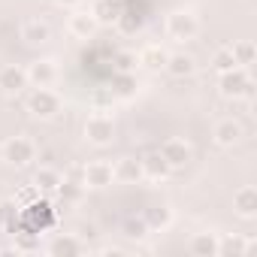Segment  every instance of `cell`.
<instances>
[{
	"mask_svg": "<svg viewBox=\"0 0 257 257\" xmlns=\"http://www.w3.org/2000/svg\"><path fill=\"white\" fill-rule=\"evenodd\" d=\"M212 140H215V146H221V149H233V146L242 140V124H239L236 118H221V121L215 124V131H212Z\"/></svg>",
	"mask_w": 257,
	"mask_h": 257,
	"instance_id": "cell-14",
	"label": "cell"
},
{
	"mask_svg": "<svg viewBox=\"0 0 257 257\" xmlns=\"http://www.w3.org/2000/svg\"><path fill=\"white\" fill-rule=\"evenodd\" d=\"M164 31H167L170 40H176V43H188V40H194V37L200 34V19H197L191 10H176V13L167 16Z\"/></svg>",
	"mask_w": 257,
	"mask_h": 257,
	"instance_id": "cell-5",
	"label": "cell"
},
{
	"mask_svg": "<svg viewBox=\"0 0 257 257\" xmlns=\"http://www.w3.org/2000/svg\"><path fill=\"white\" fill-rule=\"evenodd\" d=\"M22 40H25L28 46H46V43L52 40V28H49L46 22H40V19H31V22H25V28H22Z\"/></svg>",
	"mask_w": 257,
	"mask_h": 257,
	"instance_id": "cell-22",
	"label": "cell"
},
{
	"mask_svg": "<svg viewBox=\"0 0 257 257\" xmlns=\"http://www.w3.org/2000/svg\"><path fill=\"white\" fill-rule=\"evenodd\" d=\"M91 16L97 19V25H118L121 16H124V4L121 0H97V4L91 7Z\"/></svg>",
	"mask_w": 257,
	"mask_h": 257,
	"instance_id": "cell-17",
	"label": "cell"
},
{
	"mask_svg": "<svg viewBox=\"0 0 257 257\" xmlns=\"http://www.w3.org/2000/svg\"><path fill=\"white\" fill-rule=\"evenodd\" d=\"M124 230H127V236H134V239H143L146 233H149V224H146V218H140V221H127L124 224Z\"/></svg>",
	"mask_w": 257,
	"mask_h": 257,
	"instance_id": "cell-32",
	"label": "cell"
},
{
	"mask_svg": "<svg viewBox=\"0 0 257 257\" xmlns=\"http://www.w3.org/2000/svg\"><path fill=\"white\" fill-rule=\"evenodd\" d=\"M115 170V182H127V185H134L143 179V167H140V158H131V155H124L112 164Z\"/></svg>",
	"mask_w": 257,
	"mask_h": 257,
	"instance_id": "cell-18",
	"label": "cell"
},
{
	"mask_svg": "<svg viewBox=\"0 0 257 257\" xmlns=\"http://www.w3.org/2000/svg\"><path fill=\"white\" fill-rule=\"evenodd\" d=\"M10 233H13V239H16V251H19V254L40 251V233H34V230H25V227H13Z\"/></svg>",
	"mask_w": 257,
	"mask_h": 257,
	"instance_id": "cell-25",
	"label": "cell"
},
{
	"mask_svg": "<svg viewBox=\"0 0 257 257\" xmlns=\"http://www.w3.org/2000/svg\"><path fill=\"white\" fill-rule=\"evenodd\" d=\"M85 191H88V188H85V182H73V179H64V182L58 185V191H55V194H58L64 203H79Z\"/></svg>",
	"mask_w": 257,
	"mask_h": 257,
	"instance_id": "cell-28",
	"label": "cell"
},
{
	"mask_svg": "<svg viewBox=\"0 0 257 257\" xmlns=\"http://www.w3.org/2000/svg\"><path fill=\"white\" fill-rule=\"evenodd\" d=\"M230 52H233V61H236V67H251L254 64V58H257V49H254V43L251 40H239V43H233L230 46Z\"/></svg>",
	"mask_w": 257,
	"mask_h": 257,
	"instance_id": "cell-26",
	"label": "cell"
},
{
	"mask_svg": "<svg viewBox=\"0 0 257 257\" xmlns=\"http://www.w3.org/2000/svg\"><path fill=\"white\" fill-rule=\"evenodd\" d=\"M112 67H115L118 73H134V70L140 67V58H137V52H131V49H121V52H115Z\"/></svg>",
	"mask_w": 257,
	"mask_h": 257,
	"instance_id": "cell-30",
	"label": "cell"
},
{
	"mask_svg": "<svg viewBox=\"0 0 257 257\" xmlns=\"http://www.w3.org/2000/svg\"><path fill=\"white\" fill-rule=\"evenodd\" d=\"M173 79H188V76H194L197 73V61L191 58V55H185V52H176V55H170L167 58V67H164Z\"/></svg>",
	"mask_w": 257,
	"mask_h": 257,
	"instance_id": "cell-20",
	"label": "cell"
},
{
	"mask_svg": "<svg viewBox=\"0 0 257 257\" xmlns=\"http://www.w3.org/2000/svg\"><path fill=\"white\" fill-rule=\"evenodd\" d=\"M19 212H22V203L19 200H0V230H13L16 221H19Z\"/></svg>",
	"mask_w": 257,
	"mask_h": 257,
	"instance_id": "cell-27",
	"label": "cell"
},
{
	"mask_svg": "<svg viewBox=\"0 0 257 257\" xmlns=\"http://www.w3.org/2000/svg\"><path fill=\"white\" fill-rule=\"evenodd\" d=\"M85 140L91 146H97V149L112 146V140H115V115H109L103 109L91 112L88 121H85Z\"/></svg>",
	"mask_w": 257,
	"mask_h": 257,
	"instance_id": "cell-1",
	"label": "cell"
},
{
	"mask_svg": "<svg viewBox=\"0 0 257 257\" xmlns=\"http://www.w3.org/2000/svg\"><path fill=\"white\" fill-rule=\"evenodd\" d=\"M61 79V70L52 58H37L31 67H28V82L31 88H52L55 82Z\"/></svg>",
	"mask_w": 257,
	"mask_h": 257,
	"instance_id": "cell-8",
	"label": "cell"
},
{
	"mask_svg": "<svg viewBox=\"0 0 257 257\" xmlns=\"http://www.w3.org/2000/svg\"><path fill=\"white\" fill-rule=\"evenodd\" d=\"M140 67H146V70H152V73H161L164 67H167V58H170V52L164 49V46H158V43H152V46H146L140 55Z\"/></svg>",
	"mask_w": 257,
	"mask_h": 257,
	"instance_id": "cell-19",
	"label": "cell"
},
{
	"mask_svg": "<svg viewBox=\"0 0 257 257\" xmlns=\"http://www.w3.org/2000/svg\"><path fill=\"white\" fill-rule=\"evenodd\" d=\"M61 182H64V176H61L55 167H40V170L34 173V188L43 191V194H55Z\"/></svg>",
	"mask_w": 257,
	"mask_h": 257,
	"instance_id": "cell-23",
	"label": "cell"
},
{
	"mask_svg": "<svg viewBox=\"0 0 257 257\" xmlns=\"http://www.w3.org/2000/svg\"><path fill=\"white\" fill-rule=\"evenodd\" d=\"M85 188H91V191H103V188H109L112 182H115V170H112V164L109 161H91L88 167H85Z\"/></svg>",
	"mask_w": 257,
	"mask_h": 257,
	"instance_id": "cell-10",
	"label": "cell"
},
{
	"mask_svg": "<svg viewBox=\"0 0 257 257\" xmlns=\"http://www.w3.org/2000/svg\"><path fill=\"white\" fill-rule=\"evenodd\" d=\"M109 94H112V100H134L137 94H140V79H137V73H112V79H109Z\"/></svg>",
	"mask_w": 257,
	"mask_h": 257,
	"instance_id": "cell-13",
	"label": "cell"
},
{
	"mask_svg": "<svg viewBox=\"0 0 257 257\" xmlns=\"http://www.w3.org/2000/svg\"><path fill=\"white\" fill-rule=\"evenodd\" d=\"M34 158H37V146L28 137H10L4 146H0V161H4L7 167L22 170V167H31Z\"/></svg>",
	"mask_w": 257,
	"mask_h": 257,
	"instance_id": "cell-4",
	"label": "cell"
},
{
	"mask_svg": "<svg viewBox=\"0 0 257 257\" xmlns=\"http://www.w3.org/2000/svg\"><path fill=\"white\" fill-rule=\"evenodd\" d=\"M46 254H49V257H79V254H85V245H82V239L73 236V233H58V236L49 239Z\"/></svg>",
	"mask_w": 257,
	"mask_h": 257,
	"instance_id": "cell-11",
	"label": "cell"
},
{
	"mask_svg": "<svg viewBox=\"0 0 257 257\" xmlns=\"http://www.w3.org/2000/svg\"><path fill=\"white\" fill-rule=\"evenodd\" d=\"M55 224V209L49 200H34L28 203L22 212H19V221L16 227H25V230H34V233H43Z\"/></svg>",
	"mask_w": 257,
	"mask_h": 257,
	"instance_id": "cell-3",
	"label": "cell"
},
{
	"mask_svg": "<svg viewBox=\"0 0 257 257\" xmlns=\"http://www.w3.org/2000/svg\"><path fill=\"white\" fill-rule=\"evenodd\" d=\"M233 212H236L239 218H245V221L257 218V188H251V185L239 188V191L233 194Z\"/></svg>",
	"mask_w": 257,
	"mask_h": 257,
	"instance_id": "cell-16",
	"label": "cell"
},
{
	"mask_svg": "<svg viewBox=\"0 0 257 257\" xmlns=\"http://www.w3.org/2000/svg\"><path fill=\"white\" fill-rule=\"evenodd\" d=\"M188 251L194 257H218V233H194Z\"/></svg>",
	"mask_w": 257,
	"mask_h": 257,
	"instance_id": "cell-21",
	"label": "cell"
},
{
	"mask_svg": "<svg viewBox=\"0 0 257 257\" xmlns=\"http://www.w3.org/2000/svg\"><path fill=\"white\" fill-rule=\"evenodd\" d=\"M55 4L61 10H76V7H82V0H55Z\"/></svg>",
	"mask_w": 257,
	"mask_h": 257,
	"instance_id": "cell-33",
	"label": "cell"
},
{
	"mask_svg": "<svg viewBox=\"0 0 257 257\" xmlns=\"http://www.w3.org/2000/svg\"><path fill=\"white\" fill-rule=\"evenodd\" d=\"M158 152H161V158L170 164V170H173V173H176V170H182V167H188V164H191V158H194L191 143H188V140H182V137H170V140H164Z\"/></svg>",
	"mask_w": 257,
	"mask_h": 257,
	"instance_id": "cell-7",
	"label": "cell"
},
{
	"mask_svg": "<svg viewBox=\"0 0 257 257\" xmlns=\"http://www.w3.org/2000/svg\"><path fill=\"white\" fill-rule=\"evenodd\" d=\"M140 167H143V179H152V182H167L173 176L170 164L161 158V152H149L140 158Z\"/></svg>",
	"mask_w": 257,
	"mask_h": 257,
	"instance_id": "cell-15",
	"label": "cell"
},
{
	"mask_svg": "<svg viewBox=\"0 0 257 257\" xmlns=\"http://www.w3.org/2000/svg\"><path fill=\"white\" fill-rule=\"evenodd\" d=\"M248 248H251V242L236 233L218 239V257H242V254H248Z\"/></svg>",
	"mask_w": 257,
	"mask_h": 257,
	"instance_id": "cell-24",
	"label": "cell"
},
{
	"mask_svg": "<svg viewBox=\"0 0 257 257\" xmlns=\"http://www.w3.org/2000/svg\"><path fill=\"white\" fill-rule=\"evenodd\" d=\"M100 254H109V257H121V254H127L124 248H118V245H109V248H103Z\"/></svg>",
	"mask_w": 257,
	"mask_h": 257,
	"instance_id": "cell-34",
	"label": "cell"
},
{
	"mask_svg": "<svg viewBox=\"0 0 257 257\" xmlns=\"http://www.w3.org/2000/svg\"><path fill=\"white\" fill-rule=\"evenodd\" d=\"M67 31H70V37H76V40H91V37L100 31V25H97V19L91 16V10L76 7V10L70 13V19H67Z\"/></svg>",
	"mask_w": 257,
	"mask_h": 257,
	"instance_id": "cell-9",
	"label": "cell"
},
{
	"mask_svg": "<svg viewBox=\"0 0 257 257\" xmlns=\"http://www.w3.org/2000/svg\"><path fill=\"white\" fill-rule=\"evenodd\" d=\"M25 106H28V112H31L34 118H40V121H52V118L61 112V97H58L52 88H34V91L28 94Z\"/></svg>",
	"mask_w": 257,
	"mask_h": 257,
	"instance_id": "cell-6",
	"label": "cell"
},
{
	"mask_svg": "<svg viewBox=\"0 0 257 257\" xmlns=\"http://www.w3.org/2000/svg\"><path fill=\"white\" fill-rule=\"evenodd\" d=\"M25 88H31V82H28V70H25V67L10 64V67L0 70V91H4L7 97H16V94H22Z\"/></svg>",
	"mask_w": 257,
	"mask_h": 257,
	"instance_id": "cell-12",
	"label": "cell"
},
{
	"mask_svg": "<svg viewBox=\"0 0 257 257\" xmlns=\"http://www.w3.org/2000/svg\"><path fill=\"white\" fill-rule=\"evenodd\" d=\"M233 67H236V61H233L230 46H227V49H218V52L212 55V70H215V73H227V70H233Z\"/></svg>",
	"mask_w": 257,
	"mask_h": 257,
	"instance_id": "cell-31",
	"label": "cell"
},
{
	"mask_svg": "<svg viewBox=\"0 0 257 257\" xmlns=\"http://www.w3.org/2000/svg\"><path fill=\"white\" fill-rule=\"evenodd\" d=\"M218 91L227 100H242V97L254 94V82H251L245 67H233L227 73H218Z\"/></svg>",
	"mask_w": 257,
	"mask_h": 257,
	"instance_id": "cell-2",
	"label": "cell"
},
{
	"mask_svg": "<svg viewBox=\"0 0 257 257\" xmlns=\"http://www.w3.org/2000/svg\"><path fill=\"white\" fill-rule=\"evenodd\" d=\"M146 224H149V230H164L170 221H173V212L167 209V206H155V209H149L146 215Z\"/></svg>",
	"mask_w": 257,
	"mask_h": 257,
	"instance_id": "cell-29",
	"label": "cell"
}]
</instances>
